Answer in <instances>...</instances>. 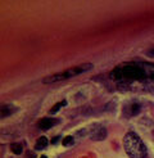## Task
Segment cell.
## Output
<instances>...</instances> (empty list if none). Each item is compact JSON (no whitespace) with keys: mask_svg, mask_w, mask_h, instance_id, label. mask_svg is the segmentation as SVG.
Listing matches in <instances>:
<instances>
[{"mask_svg":"<svg viewBox=\"0 0 154 158\" xmlns=\"http://www.w3.org/2000/svg\"><path fill=\"white\" fill-rule=\"evenodd\" d=\"M109 78L117 82L144 81L154 78L153 63H123L111 71Z\"/></svg>","mask_w":154,"mask_h":158,"instance_id":"cell-1","label":"cell"},{"mask_svg":"<svg viewBox=\"0 0 154 158\" xmlns=\"http://www.w3.org/2000/svg\"><path fill=\"white\" fill-rule=\"evenodd\" d=\"M123 148L130 158H145L146 147L137 134L128 131L123 136Z\"/></svg>","mask_w":154,"mask_h":158,"instance_id":"cell-2","label":"cell"},{"mask_svg":"<svg viewBox=\"0 0 154 158\" xmlns=\"http://www.w3.org/2000/svg\"><path fill=\"white\" fill-rule=\"evenodd\" d=\"M91 68H92L91 63H83V64L66 69L60 73H54V75H50V76H46V77L43 78V82L44 84H54V82H58V81H63V80H67V78L79 76L83 72H87V71H90Z\"/></svg>","mask_w":154,"mask_h":158,"instance_id":"cell-3","label":"cell"},{"mask_svg":"<svg viewBox=\"0 0 154 158\" xmlns=\"http://www.w3.org/2000/svg\"><path fill=\"white\" fill-rule=\"evenodd\" d=\"M107 138V129L103 126H94L90 130V139L94 141H102Z\"/></svg>","mask_w":154,"mask_h":158,"instance_id":"cell-4","label":"cell"},{"mask_svg":"<svg viewBox=\"0 0 154 158\" xmlns=\"http://www.w3.org/2000/svg\"><path fill=\"white\" fill-rule=\"evenodd\" d=\"M59 122L58 118H53V117H45V118H41L40 121L37 122V127L43 130V131H46V130H49L51 129L54 125H57Z\"/></svg>","mask_w":154,"mask_h":158,"instance_id":"cell-5","label":"cell"},{"mask_svg":"<svg viewBox=\"0 0 154 158\" xmlns=\"http://www.w3.org/2000/svg\"><path fill=\"white\" fill-rule=\"evenodd\" d=\"M15 110H17V108H15L14 106L12 104H3L2 106V117H8V116H10L13 114Z\"/></svg>","mask_w":154,"mask_h":158,"instance_id":"cell-6","label":"cell"},{"mask_svg":"<svg viewBox=\"0 0 154 158\" xmlns=\"http://www.w3.org/2000/svg\"><path fill=\"white\" fill-rule=\"evenodd\" d=\"M48 144H49V140L46 139V136H40L35 143V149L36 151H43V149L48 147Z\"/></svg>","mask_w":154,"mask_h":158,"instance_id":"cell-7","label":"cell"},{"mask_svg":"<svg viewBox=\"0 0 154 158\" xmlns=\"http://www.w3.org/2000/svg\"><path fill=\"white\" fill-rule=\"evenodd\" d=\"M141 110V104L140 103H132L130 104V116H136L140 113Z\"/></svg>","mask_w":154,"mask_h":158,"instance_id":"cell-8","label":"cell"},{"mask_svg":"<svg viewBox=\"0 0 154 158\" xmlns=\"http://www.w3.org/2000/svg\"><path fill=\"white\" fill-rule=\"evenodd\" d=\"M10 151H12L14 154H22L23 147H22L19 143H13V144H10Z\"/></svg>","mask_w":154,"mask_h":158,"instance_id":"cell-9","label":"cell"},{"mask_svg":"<svg viewBox=\"0 0 154 158\" xmlns=\"http://www.w3.org/2000/svg\"><path fill=\"white\" fill-rule=\"evenodd\" d=\"M64 106H67V100H62L60 103H57L55 106H54V107L49 110V113H50V114H54V113L58 112V110H59L62 107H64Z\"/></svg>","mask_w":154,"mask_h":158,"instance_id":"cell-10","label":"cell"},{"mask_svg":"<svg viewBox=\"0 0 154 158\" xmlns=\"http://www.w3.org/2000/svg\"><path fill=\"white\" fill-rule=\"evenodd\" d=\"M62 144H63L64 147H71V145H73L75 144V138L73 136H66L64 139H63V141H62Z\"/></svg>","mask_w":154,"mask_h":158,"instance_id":"cell-11","label":"cell"},{"mask_svg":"<svg viewBox=\"0 0 154 158\" xmlns=\"http://www.w3.org/2000/svg\"><path fill=\"white\" fill-rule=\"evenodd\" d=\"M59 140H60V136H57V138H54V139L51 140V144H57Z\"/></svg>","mask_w":154,"mask_h":158,"instance_id":"cell-12","label":"cell"},{"mask_svg":"<svg viewBox=\"0 0 154 158\" xmlns=\"http://www.w3.org/2000/svg\"><path fill=\"white\" fill-rule=\"evenodd\" d=\"M148 57H154V49H152V50H148Z\"/></svg>","mask_w":154,"mask_h":158,"instance_id":"cell-13","label":"cell"},{"mask_svg":"<svg viewBox=\"0 0 154 158\" xmlns=\"http://www.w3.org/2000/svg\"><path fill=\"white\" fill-rule=\"evenodd\" d=\"M40 158H48V157H46V156H41Z\"/></svg>","mask_w":154,"mask_h":158,"instance_id":"cell-14","label":"cell"}]
</instances>
